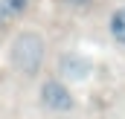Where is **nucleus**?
Masks as SVG:
<instances>
[{
  "label": "nucleus",
  "instance_id": "nucleus-2",
  "mask_svg": "<svg viewBox=\"0 0 125 119\" xmlns=\"http://www.w3.org/2000/svg\"><path fill=\"white\" fill-rule=\"evenodd\" d=\"M41 102H44V108H50L55 113H67L76 105L73 102V93L64 87L61 81H55V79H50V81L41 84Z\"/></svg>",
  "mask_w": 125,
  "mask_h": 119
},
{
  "label": "nucleus",
  "instance_id": "nucleus-3",
  "mask_svg": "<svg viewBox=\"0 0 125 119\" xmlns=\"http://www.w3.org/2000/svg\"><path fill=\"white\" fill-rule=\"evenodd\" d=\"M61 73L67 79H87L90 76V61L84 58V55H64L61 58Z\"/></svg>",
  "mask_w": 125,
  "mask_h": 119
},
{
  "label": "nucleus",
  "instance_id": "nucleus-5",
  "mask_svg": "<svg viewBox=\"0 0 125 119\" xmlns=\"http://www.w3.org/2000/svg\"><path fill=\"white\" fill-rule=\"evenodd\" d=\"M111 35H114L119 44H125V6L111 15Z\"/></svg>",
  "mask_w": 125,
  "mask_h": 119
},
{
  "label": "nucleus",
  "instance_id": "nucleus-1",
  "mask_svg": "<svg viewBox=\"0 0 125 119\" xmlns=\"http://www.w3.org/2000/svg\"><path fill=\"white\" fill-rule=\"evenodd\" d=\"M47 55V47H44V38L38 32H21L9 50V61L15 70H21L23 76H35L44 64Z\"/></svg>",
  "mask_w": 125,
  "mask_h": 119
},
{
  "label": "nucleus",
  "instance_id": "nucleus-6",
  "mask_svg": "<svg viewBox=\"0 0 125 119\" xmlns=\"http://www.w3.org/2000/svg\"><path fill=\"white\" fill-rule=\"evenodd\" d=\"M64 6H70V9H87V6H93V0H61Z\"/></svg>",
  "mask_w": 125,
  "mask_h": 119
},
{
  "label": "nucleus",
  "instance_id": "nucleus-4",
  "mask_svg": "<svg viewBox=\"0 0 125 119\" xmlns=\"http://www.w3.org/2000/svg\"><path fill=\"white\" fill-rule=\"evenodd\" d=\"M26 6H29V0H0V26L9 23L12 18H18Z\"/></svg>",
  "mask_w": 125,
  "mask_h": 119
}]
</instances>
